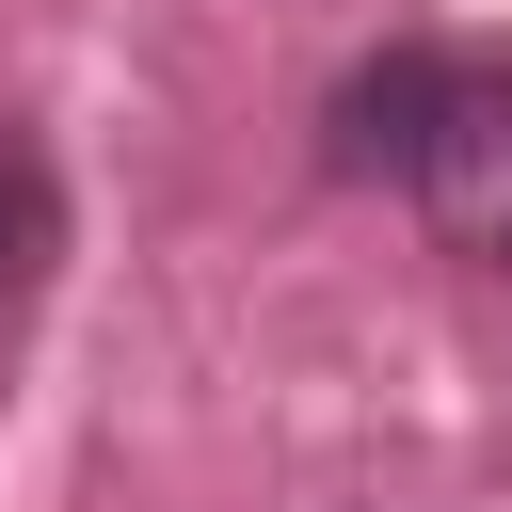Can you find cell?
Masks as SVG:
<instances>
[{
	"label": "cell",
	"mask_w": 512,
	"mask_h": 512,
	"mask_svg": "<svg viewBox=\"0 0 512 512\" xmlns=\"http://www.w3.org/2000/svg\"><path fill=\"white\" fill-rule=\"evenodd\" d=\"M320 160L400 192L448 256L512 272V32H384L320 96Z\"/></svg>",
	"instance_id": "1"
},
{
	"label": "cell",
	"mask_w": 512,
	"mask_h": 512,
	"mask_svg": "<svg viewBox=\"0 0 512 512\" xmlns=\"http://www.w3.org/2000/svg\"><path fill=\"white\" fill-rule=\"evenodd\" d=\"M48 272H64V160L32 144V112H0V336L32 320Z\"/></svg>",
	"instance_id": "2"
}]
</instances>
